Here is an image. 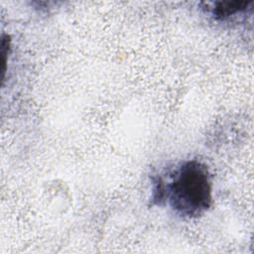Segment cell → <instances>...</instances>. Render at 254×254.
<instances>
[{"label": "cell", "mask_w": 254, "mask_h": 254, "mask_svg": "<svg viewBox=\"0 0 254 254\" xmlns=\"http://www.w3.org/2000/svg\"><path fill=\"white\" fill-rule=\"evenodd\" d=\"M167 194L174 209L187 217H197L212 203V188L206 166L196 160L183 163L175 172Z\"/></svg>", "instance_id": "obj_1"}, {"label": "cell", "mask_w": 254, "mask_h": 254, "mask_svg": "<svg viewBox=\"0 0 254 254\" xmlns=\"http://www.w3.org/2000/svg\"><path fill=\"white\" fill-rule=\"evenodd\" d=\"M252 2L251 1H222L217 2L213 8L215 18L224 19L237 12L245 10Z\"/></svg>", "instance_id": "obj_2"}, {"label": "cell", "mask_w": 254, "mask_h": 254, "mask_svg": "<svg viewBox=\"0 0 254 254\" xmlns=\"http://www.w3.org/2000/svg\"><path fill=\"white\" fill-rule=\"evenodd\" d=\"M10 44H11V40L10 37L8 35H2L1 37V56H2V80H4L5 78V73H6V69H7V57L9 54V50H10Z\"/></svg>", "instance_id": "obj_3"}]
</instances>
